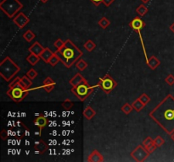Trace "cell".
<instances>
[{"label": "cell", "mask_w": 174, "mask_h": 162, "mask_svg": "<svg viewBox=\"0 0 174 162\" xmlns=\"http://www.w3.org/2000/svg\"><path fill=\"white\" fill-rule=\"evenodd\" d=\"M149 116L168 134L174 133V97L167 95L156 107L151 111Z\"/></svg>", "instance_id": "1"}, {"label": "cell", "mask_w": 174, "mask_h": 162, "mask_svg": "<svg viewBox=\"0 0 174 162\" xmlns=\"http://www.w3.org/2000/svg\"><path fill=\"white\" fill-rule=\"evenodd\" d=\"M55 53L60 59V62L68 69L71 68L83 55V52L70 39L65 40L64 46L57 50Z\"/></svg>", "instance_id": "2"}, {"label": "cell", "mask_w": 174, "mask_h": 162, "mask_svg": "<svg viewBox=\"0 0 174 162\" xmlns=\"http://www.w3.org/2000/svg\"><path fill=\"white\" fill-rule=\"evenodd\" d=\"M21 70L20 67L9 57H6L0 63V75L7 82H9Z\"/></svg>", "instance_id": "3"}, {"label": "cell", "mask_w": 174, "mask_h": 162, "mask_svg": "<svg viewBox=\"0 0 174 162\" xmlns=\"http://www.w3.org/2000/svg\"><path fill=\"white\" fill-rule=\"evenodd\" d=\"M23 7L19 0H3L0 3V9L9 19H14Z\"/></svg>", "instance_id": "4"}, {"label": "cell", "mask_w": 174, "mask_h": 162, "mask_svg": "<svg viewBox=\"0 0 174 162\" xmlns=\"http://www.w3.org/2000/svg\"><path fill=\"white\" fill-rule=\"evenodd\" d=\"M94 90H95V87L91 86L88 83V81L85 80L83 81L82 84H78L77 86L72 87L71 92L73 93L80 101H84L93 93Z\"/></svg>", "instance_id": "5"}, {"label": "cell", "mask_w": 174, "mask_h": 162, "mask_svg": "<svg viewBox=\"0 0 174 162\" xmlns=\"http://www.w3.org/2000/svg\"><path fill=\"white\" fill-rule=\"evenodd\" d=\"M6 94L14 102L19 103L23 101L25 97L29 94V92H28V89L17 86L9 88V90L6 92Z\"/></svg>", "instance_id": "6"}, {"label": "cell", "mask_w": 174, "mask_h": 162, "mask_svg": "<svg viewBox=\"0 0 174 162\" xmlns=\"http://www.w3.org/2000/svg\"><path fill=\"white\" fill-rule=\"evenodd\" d=\"M98 86H100V88L105 94H110L117 86V82L110 74H105L103 78L100 79Z\"/></svg>", "instance_id": "7"}, {"label": "cell", "mask_w": 174, "mask_h": 162, "mask_svg": "<svg viewBox=\"0 0 174 162\" xmlns=\"http://www.w3.org/2000/svg\"><path fill=\"white\" fill-rule=\"evenodd\" d=\"M150 155H151V154L148 152L147 149H146L144 145H141L137 146V147L130 153L131 157H132L134 160H136V161L138 162L145 161Z\"/></svg>", "instance_id": "8"}, {"label": "cell", "mask_w": 174, "mask_h": 162, "mask_svg": "<svg viewBox=\"0 0 174 162\" xmlns=\"http://www.w3.org/2000/svg\"><path fill=\"white\" fill-rule=\"evenodd\" d=\"M129 26L133 30V31H137L138 33H139V37H140V40H141L142 45L144 46V42H143V39H142V37H141V33H140V31H141V30L145 26V21H144V20H142L139 17H136V18H134V19L131 21V22H130Z\"/></svg>", "instance_id": "9"}, {"label": "cell", "mask_w": 174, "mask_h": 162, "mask_svg": "<svg viewBox=\"0 0 174 162\" xmlns=\"http://www.w3.org/2000/svg\"><path fill=\"white\" fill-rule=\"evenodd\" d=\"M13 22L16 25L18 28L23 29L24 27L30 22V19L24 13L19 12L17 15H15V17L13 19Z\"/></svg>", "instance_id": "10"}, {"label": "cell", "mask_w": 174, "mask_h": 162, "mask_svg": "<svg viewBox=\"0 0 174 162\" xmlns=\"http://www.w3.org/2000/svg\"><path fill=\"white\" fill-rule=\"evenodd\" d=\"M33 147L35 149L38 153L44 154L48 150V145L42 139H38L34 142Z\"/></svg>", "instance_id": "11"}, {"label": "cell", "mask_w": 174, "mask_h": 162, "mask_svg": "<svg viewBox=\"0 0 174 162\" xmlns=\"http://www.w3.org/2000/svg\"><path fill=\"white\" fill-rule=\"evenodd\" d=\"M87 160L89 162H103L105 160L103 155L97 150H94L89 155Z\"/></svg>", "instance_id": "12"}, {"label": "cell", "mask_w": 174, "mask_h": 162, "mask_svg": "<svg viewBox=\"0 0 174 162\" xmlns=\"http://www.w3.org/2000/svg\"><path fill=\"white\" fill-rule=\"evenodd\" d=\"M28 51H29L30 52H32V53H34L36 55L40 56L42 54V52L44 51V47L42 46L38 41H35V42L28 48Z\"/></svg>", "instance_id": "13"}, {"label": "cell", "mask_w": 174, "mask_h": 162, "mask_svg": "<svg viewBox=\"0 0 174 162\" xmlns=\"http://www.w3.org/2000/svg\"><path fill=\"white\" fill-rule=\"evenodd\" d=\"M55 86V82L50 78V77H47L44 80L43 83V88L47 93H50L54 90V88Z\"/></svg>", "instance_id": "14"}, {"label": "cell", "mask_w": 174, "mask_h": 162, "mask_svg": "<svg viewBox=\"0 0 174 162\" xmlns=\"http://www.w3.org/2000/svg\"><path fill=\"white\" fill-rule=\"evenodd\" d=\"M86 79H84V77H83L80 73H77L76 74H75V76L74 77H72V78L70 79V81H69V83L72 85V87H75L77 86V85H78V84H82L83 81H85Z\"/></svg>", "instance_id": "15"}, {"label": "cell", "mask_w": 174, "mask_h": 162, "mask_svg": "<svg viewBox=\"0 0 174 162\" xmlns=\"http://www.w3.org/2000/svg\"><path fill=\"white\" fill-rule=\"evenodd\" d=\"M161 64V62L157 58H156L155 56H152L151 57V58L149 59V61L147 62V65L148 67L152 70H155L156 69H157L158 67L160 66Z\"/></svg>", "instance_id": "16"}, {"label": "cell", "mask_w": 174, "mask_h": 162, "mask_svg": "<svg viewBox=\"0 0 174 162\" xmlns=\"http://www.w3.org/2000/svg\"><path fill=\"white\" fill-rule=\"evenodd\" d=\"M54 54V52H53L49 48L45 47L44 51L42 52V54L40 55L42 60H44L46 64H49V61L51 58V57Z\"/></svg>", "instance_id": "17"}, {"label": "cell", "mask_w": 174, "mask_h": 162, "mask_svg": "<svg viewBox=\"0 0 174 162\" xmlns=\"http://www.w3.org/2000/svg\"><path fill=\"white\" fill-rule=\"evenodd\" d=\"M95 115H96V112L90 106H88L85 108V110L83 111V116L88 120H91Z\"/></svg>", "instance_id": "18"}, {"label": "cell", "mask_w": 174, "mask_h": 162, "mask_svg": "<svg viewBox=\"0 0 174 162\" xmlns=\"http://www.w3.org/2000/svg\"><path fill=\"white\" fill-rule=\"evenodd\" d=\"M48 120L46 119V117H44V116H39L34 120V125L38 126L40 128H44V127L47 125Z\"/></svg>", "instance_id": "19"}, {"label": "cell", "mask_w": 174, "mask_h": 162, "mask_svg": "<svg viewBox=\"0 0 174 162\" xmlns=\"http://www.w3.org/2000/svg\"><path fill=\"white\" fill-rule=\"evenodd\" d=\"M26 59H27V62H28L31 65L34 66V65H36V64L38 63L39 60L41 59V58H40V56H38L36 55V54H34V53L30 52V54L27 56Z\"/></svg>", "instance_id": "20"}, {"label": "cell", "mask_w": 174, "mask_h": 162, "mask_svg": "<svg viewBox=\"0 0 174 162\" xmlns=\"http://www.w3.org/2000/svg\"><path fill=\"white\" fill-rule=\"evenodd\" d=\"M132 106H133V110L135 111V112H139L143 110L145 107V105L144 104L139 98L136 99L135 101H133Z\"/></svg>", "instance_id": "21"}, {"label": "cell", "mask_w": 174, "mask_h": 162, "mask_svg": "<svg viewBox=\"0 0 174 162\" xmlns=\"http://www.w3.org/2000/svg\"><path fill=\"white\" fill-rule=\"evenodd\" d=\"M75 66L77 68V69L79 70V71H83V70H85L87 69V67H88V63L86 62L85 60H83L82 58H80L79 60L77 61V63L75 64Z\"/></svg>", "instance_id": "22"}, {"label": "cell", "mask_w": 174, "mask_h": 162, "mask_svg": "<svg viewBox=\"0 0 174 162\" xmlns=\"http://www.w3.org/2000/svg\"><path fill=\"white\" fill-rule=\"evenodd\" d=\"M83 47H84L88 52H91L96 48V44H95L92 40H88L85 43H84V45H83Z\"/></svg>", "instance_id": "23"}, {"label": "cell", "mask_w": 174, "mask_h": 162, "mask_svg": "<svg viewBox=\"0 0 174 162\" xmlns=\"http://www.w3.org/2000/svg\"><path fill=\"white\" fill-rule=\"evenodd\" d=\"M136 12H137V14L140 16V17H143V16H145L146 14L148 13V8L145 4H140V5L136 9Z\"/></svg>", "instance_id": "24"}, {"label": "cell", "mask_w": 174, "mask_h": 162, "mask_svg": "<svg viewBox=\"0 0 174 162\" xmlns=\"http://www.w3.org/2000/svg\"><path fill=\"white\" fill-rule=\"evenodd\" d=\"M35 37V34H34L32 31H30V30H27V31L23 34V38L27 40V41H28V42H29V41H32Z\"/></svg>", "instance_id": "25"}, {"label": "cell", "mask_w": 174, "mask_h": 162, "mask_svg": "<svg viewBox=\"0 0 174 162\" xmlns=\"http://www.w3.org/2000/svg\"><path fill=\"white\" fill-rule=\"evenodd\" d=\"M98 24H99V26H100L102 29H106L107 27L110 25V21L106 17H103L99 20V23Z\"/></svg>", "instance_id": "26"}, {"label": "cell", "mask_w": 174, "mask_h": 162, "mask_svg": "<svg viewBox=\"0 0 174 162\" xmlns=\"http://www.w3.org/2000/svg\"><path fill=\"white\" fill-rule=\"evenodd\" d=\"M21 79V81H22V84H23V85L25 86L26 89H29L30 87L32 86V84H33L32 79L28 78L27 75L23 76V77Z\"/></svg>", "instance_id": "27"}, {"label": "cell", "mask_w": 174, "mask_h": 162, "mask_svg": "<svg viewBox=\"0 0 174 162\" xmlns=\"http://www.w3.org/2000/svg\"><path fill=\"white\" fill-rule=\"evenodd\" d=\"M121 110L122 112L125 113L126 115H127V114H129L130 112H132V111L133 110V106L130 105L129 103H125V104L121 107Z\"/></svg>", "instance_id": "28"}, {"label": "cell", "mask_w": 174, "mask_h": 162, "mask_svg": "<svg viewBox=\"0 0 174 162\" xmlns=\"http://www.w3.org/2000/svg\"><path fill=\"white\" fill-rule=\"evenodd\" d=\"M59 62H60V59H59V57L56 55V53L54 52V54L51 57V58L49 59V64H50L52 67H54L56 66L57 64H58V63H59Z\"/></svg>", "instance_id": "29"}, {"label": "cell", "mask_w": 174, "mask_h": 162, "mask_svg": "<svg viewBox=\"0 0 174 162\" xmlns=\"http://www.w3.org/2000/svg\"><path fill=\"white\" fill-rule=\"evenodd\" d=\"M73 101H71L70 99H65V101L62 102V107L63 108H65V110H69V109H71V107H73Z\"/></svg>", "instance_id": "30"}, {"label": "cell", "mask_w": 174, "mask_h": 162, "mask_svg": "<svg viewBox=\"0 0 174 162\" xmlns=\"http://www.w3.org/2000/svg\"><path fill=\"white\" fill-rule=\"evenodd\" d=\"M139 99L142 101V102H143V103H144V104L145 105V106H146V105H147L148 103L151 101V97L148 96L147 94H145V93H143L142 95H140L139 97Z\"/></svg>", "instance_id": "31"}, {"label": "cell", "mask_w": 174, "mask_h": 162, "mask_svg": "<svg viewBox=\"0 0 174 162\" xmlns=\"http://www.w3.org/2000/svg\"><path fill=\"white\" fill-rule=\"evenodd\" d=\"M26 75L33 80V79H34L37 78V76H38V72H37L34 69H30L29 71L27 73V74H26Z\"/></svg>", "instance_id": "32"}, {"label": "cell", "mask_w": 174, "mask_h": 162, "mask_svg": "<svg viewBox=\"0 0 174 162\" xmlns=\"http://www.w3.org/2000/svg\"><path fill=\"white\" fill-rule=\"evenodd\" d=\"M154 144L156 145V147H161V145H163L165 144V140L164 139H162L161 136H157L156 139H154Z\"/></svg>", "instance_id": "33"}, {"label": "cell", "mask_w": 174, "mask_h": 162, "mask_svg": "<svg viewBox=\"0 0 174 162\" xmlns=\"http://www.w3.org/2000/svg\"><path fill=\"white\" fill-rule=\"evenodd\" d=\"M153 144H154V139H152V138H151V137H147V138L143 141V145H144L145 148L151 146V145H153Z\"/></svg>", "instance_id": "34"}, {"label": "cell", "mask_w": 174, "mask_h": 162, "mask_svg": "<svg viewBox=\"0 0 174 162\" xmlns=\"http://www.w3.org/2000/svg\"><path fill=\"white\" fill-rule=\"evenodd\" d=\"M65 41L62 40L61 39H57V40L54 41V46L56 47L57 50L60 49V48H62V47L64 46V45H65Z\"/></svg>", "instance_id": "35"}, {"label": "cell", "mask_w": 174, "mask_h": 162, "mask_svg": "<svg viewBox=\"0 0 174 162\" xmlns=\"http://www.w3.org/2000/svg\"><path fill=\"white\" fill-rule=\"evenodd\" d=\"M165 82L166 84L171 86L174 84V76L172 74H168L165 79Z\"/></svg>", "instance_id": "36"}, {"label": "cell", "mask_w": 174, "mask_h": 162, "mask_svg": "<svg viewBox=\"0 0 174 162\" xmlns=\"http://www.w3.org/2000/svg\"><path fill=\"white\" fill-rule=\"evenodd\" d=\"M146 149H147L148 152H149L150 154H151V153H153L154 151L156 150L157 147H156V145H155V144H153V145H151V146H149V147H147Z\"/></svg>", "instance_id": "37"}, {"label": "cell", "mask_w": 174, "mask_h": 162, "mask_svg": "<svg viewBox=\"0 0 174 162\" xmlns=\"http://www.w3.org/2000/svg\"><path fill=\"white\" fill-rule=\"evenodd\" d=\"M0 136H1V139H3V140H6L7 139V131L5 129H3V130L1 131V133H0Z\"/></svg>", "instance_id": "38"}, {"label": "cell", "mask_w": 174, "mask_h": 162, "mask_svg": "<svg viewBox=\"0 0 174 162\" xmlns=\"http://www.w3.org/2000/svg\"><path fill=\"white\" fill-rule=\"evenodd\" d=\"M114 1H115V0H103L102 3L106 6V7H109V6H110L114 3Z\"/></svg>", "instance_id": "39"}, {"label": "cell", "mask_w": 174, "mask_h": 162, "mask_svg": "<svg viewBox=\"0 0 174 162\" xmlns=\"http://www.w3.org/2000/svg\"><path fill=\"white\" fill-rule=\"evenodd\" d=\"M90 1H91L92 3H94L95 6H99L101 3H102L103 0H90Z\"/></svg>", "instance_id": "40"}, {"label": "cell", "mask_w": 174, "mask_h": 162, "mask_svg": "<svg viewBox=\"0 0 174 162\" xmlns=\"http://www.w3.org/2000/svg\"><path fill=\"white\" fill-rule=\"evenodd\" d=\"M170 30H171V31H172L174 33V22L172 24H171V26H170Z\"/></svg>", "instance_id": "41"}, {"label": "cell", "mask_w": 174, "mask_h": 162, "mask_svg": "<svg viewBox=\"0 0 174 162\" xmlns=\"http://www.w3.org/2000/svg\"><path fill=\"white\" fill-rule=\"evenodd\" d=\"M142 2H143V3H147L148 2H150V1H151V0H141Z\"/></svg>", "instance_id": "42"}, {"label": "cell", "mask_w": 174, "mask_h": 162, "mask_svg": "<svg viewBox=\"0 0 174 162\" xmlns=\"http://www.w3.org/2000/svg\"><path fill=\"white\" fill-rule=\"evenodd\" d=\"M40 1H41L42 3H47L48 1H49V0H40Z\"/></svg>", "instance_id": "43"}, {"label": "cell", "mask_w": 174, "mask_h": 162, "mask_svg": "<svg viewBox=\"0 0 174 162\" xmlns=\"http://www.w3.org/2000/svg\"><path fill=\"white\" fill-rule=\"evenodd\" d=\"M171 139H172V140L174 141V133H172V134H171Z\"/></svg>", "instance_id": "44"}]
</instances>
